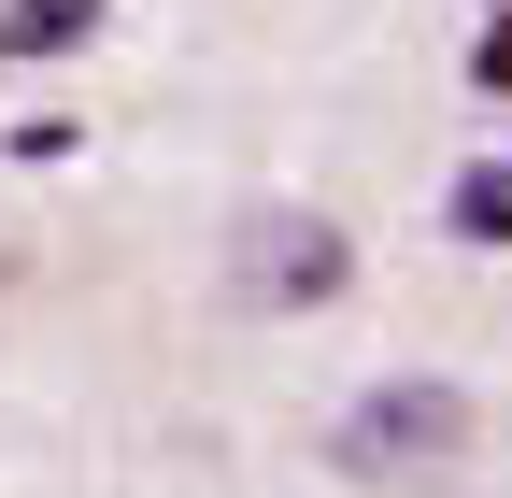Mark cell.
<instances>
[{
  "label": "cell",
  "instance_id": "cell-5",
  "mask_svg": "<svg viewBox=\"0 0 512 498\" xmlns=\"http://www.w3.org/2000/svg\"><path fill=\"white\" fill-rule=\"evenodd\" d=\"M470 86H512V15H498V29L470 43Z\"/></svg>",
  "mask_w": 512,
  "mask_h": 498
},
{
  "label": "cell",
  "instance_id": "cell-4",
  "mask_svg": "<svg viewBox=\"0 0 512 498\" xmlns=\"http://www.w3.org/2000/svg\"><path fill=\"white\" fill-rule=\"evenodd\" d=\"M456 228H470V242H512V171H470V185H456Z\"/></svg>",
  "mask_w": 512,
  "mask_h": 498
},
{
  "label": "cell",
  "instance_id": "cell-3",
  "mask_svg": "<svg viewBox=\"0 0 512 498\" xmlns=\"http://www.w3.org/2000/svg\"><path fill=\"white\" fill-rule=\"evenodd\" d=\"M100 43V0H0V57H72Z\"/></svg>",
  "mask_w": 512,
  "mask_h": 498
},
{
  "label": "cell",
  "instance_id": "cell-1",
  "mask_svg": "<svg viewBox=\"0 0 512 498\" xmlns=\"http://www.w3.org/2000/svg\"><path fill=\"white\" fill-rule=\"evenodd\" d=\"M356 484H441L470 456V399L456 385H384V399H356L342 413V442H328Z\"/></svg>",
  "mask_w": 512,
  "mask_h": 498
},
{
  "label": "cell",
  "instance_id": "cell-2",
  "mask_svg": "<svg viewBox=\"0 0 512 498\" xmlns=\"http://www.w3.org/2000/svg\"><path fill=\"white\" fill-rule=\"evenodd\" d=\"M356 285V242L328 214H242V299H271V314H313V299Z\"/></svg>",
  "mask_w": 512,
  "mask_h": 498
}]
</instances>
